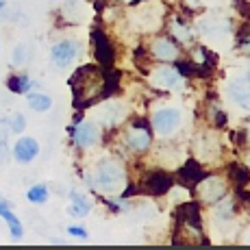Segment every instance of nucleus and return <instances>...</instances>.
Here are the masks:
<instances>
[{
    "label": "nucleus",
    "instance_id": "nucleus-1",
    "mask_svg": "<svg viewBox=\"0 0 250 250\" xmlns=\"http://www.w3.org/2000/svg\"><path fill=\"white\" fill-rule=\"evenodd\" d=\"M72 94L76 107H87L96 98H104V79L96 65H83L72 76Z\"/></svg>",
    "mask_w": 250,
    "mask_h": 250
},
{
    "label": "nucleus",
    "instance_id": "nucleus-2",
    "mask_svg": "<svg viewBox=\"0 0 250 250\" xmlns=\"http://www.w3.org/2000/svg\"><path fill=\"white\" fill-rule=\"evenodd\" d=\"M91 183H94L96 189L104 191V194H115V191H120L124 187V183H126V172H124V167L120 166L118 161L104 159L96 166L94 181Z\"/></svg>",
    "mask_w": 250,
    "mask_h": 250
},
{
    "label": "nucleus",
    "instance_id": "nucleus-3",
    "mask_svg": "<svg viewBox=\"0 0 250 250\" xmlns=\"http://www.w3.org/2000/svg\"><path fill=\"white\" fill-rule=\"evenodd\" d=\"M183 122V113L176 107H161L159 111H155L152 115V131L159 137H170L179 131Z\"/></svg>",
    "mask_w": 250,
    "mask_h": 250
},
{
    "label": "nucleus",
    "instance_id": "nucleus-4",
    "mask_svg": "<svg viewBox=\"0 0 250 250\" xmlns=\"http://www.w3.org/2000/svg\"><path fill=\"white\" fill-rule=\"evenodd\" d=\"M124 144L128 146V150L133 152H146L152 144V133L148 128L146 120H135L133 126L128 128V133L124 135Z\"/></svg>",
    "mask_w": 250,
    "mask_h": 250
},
{
    "label": "nucleus",
    "instance_id": "nucleus-5",
    "mask_svg": "<svg viewBox=\"0 0 250 250\" xmlns=\"http://www.w3.org/2000/svg\"><path fill=\"white\" fill-rule=\"evenodd\" d=\"M76 55H79V42H74V40L55 42L50 48V59L55 63V68H59V70L68 68L72 61L76 59Z\"/></svg>",
    "mask_w": 250,
    "mask_h": 250
},
{
    "label": "nucleus",
    "instance_id": "nucleus-6",
    "mask_svg": "<svg viewBox=\"0 0 250 250\" xmlns=\"http://www.w3.org/2000/svg\"><path fill=\"white\" fill-rule=\"evenodd\" d=\"M70 135H72V142H74L79 148H91L98 144L100 131H98V124L96 122L83 120V122H79L76 126L70 128Z\"/></svg>",
    "mask_w": 250,
    "mask_h": 250
},
{
    "label": "nucleus",
    "instance_id": "nucleus-7",
    "mask_svg": "<svg viewBox=\"0 0 250 250\" xmlns=\"http://www.w3.org/2000/svg\"><path fill=\"white\" fill-rule=\"evenodd\" d=\"M198 196L203 203H218L222 196H227V181L222 176H209L207 174L203 181L198 183Z\"/></svg>",
    "mask_w": 250,
    "mask_h": 250
},
{
    "label": "nucleus",
    "instance_id": "nucleus-8",
    "mask_svg": "<svg viewBox=\"0 0 250 250\" xmlns=\"http://www.w3.org/2000/svg\"><path fill=\"white\" fill-rule=\"evenodd\" d=\"M142 187L152 196H163L174 187V179H172L167 172L163 170H155V172H148L142 181Z\"/></svg>",
    "mask_w": 250,
    "mask_h": 250
},
{
    "label": "nucleus",
    "instance_id": "nucleus-9",
    "mask_svg": "<svg viewBox=\"0 0 250 250\" xmlns=\"http://www.w3.org/2000/svg\"><path fill=\"white\" fill-rule=\"evenodd\" d=\"M91 40H94V52H96V61H98L103 68L111 70L113 68V59H115V50L109 42V37L103 31H94L91 33Z\"/></svg>",
    "mask_w": 250,
    "mask_h": 250
},
{
    "label": "nucleus",
    "instance_id": "nucleus-10",
    "mask_svg": "<svg viewBox=\"0 0 250 250\" xmlns=\"http://www.w3.org/2000/svg\"><path fill=\"white\" fill-rule=\"evenodd\" d=\"M11 155L18 163H31L40 155V142L35 137H20L11 148Z\"/></svg>",
    "mask_w": 250,
    "mask_h": 250
},
{
    "label": "nucleus",
    "instance_id": "nucleus-11",
    "mask_svg": "<svg viewBox=\"0 0 250 250\" xmlns=\"http://www.w3.org/2000/svg\"><path fill=\"white\" fill-rule=\"evenodd\" d=\"M229 98L239 109H250V76H242L229 83Z\"/></svg>",
    "mask_w": 250,
    "mask_h": 250
},
{
    "label": "nucleus",
    "instance_id": "nucleus-12",
    "mask_svg": "<svg viewBox=\"0 0 250 250\" xmlns=\"http://www.w3.org/2000/svg\"><path fill=\"white\" fill-rule=\"evenodd\" d=\"M183 76L179 74V70L176 68H170V65H159V68L152 70L150 74V81L155 87L159 89H174L176 85H179V81Z\"/></svg>",
    "mask_w": 250,
    "mask_h": 250
},
{
    "label": "nucleus",
    "instance_id": "nucleus-13",
    "mask_svg": "<svg viewBox=\"0 0 250 250\" xmlns=\"http://www.w3.org/2000/svg\"><path fill=\"white\" fill-rule=\"evenodd\" d=\"M150 55L157 61H174L179 59V46L172 40H167V37H157L150 44Z\"/></svg>",
    "mask_w": 250,
    "mask_h": 250
},
{
    "label": "nucleus",
    "instance_id": "nucleus-14",
    "mask_svg": "<svg viewBox=\"0 0 250 250\" xmlns=\"http://www.w3.org/2000/svg\"><path fill=\"white\" fill-rule=\"evenodd\" d=\"M198 31L207 37H224L230 31V22L224 18H207L198 24Z\"/></svg>",
    "mask_w": 250,
    "mask_h": 250
},
{
    "label": "nucleus",
    "instance_id": "nucleus-15",
    "mask_svg": "<svg viewBox=\"0 0 250 250\" xmlns=\"http://www.w3.org/2000/svg\"><path fill=\"white\" fill-rule=\"evenodd\" d=\"M0 218H2L4 222H7L9 233H11V237H13V239H22V235H24V227H22L20 220H18V215L13 213L11 209H9L7 200H0Z\"/></svg>",
    "mask_w": 250,
    "mask_h": 250
},
{
    "label": "nucleus",
    "instance_id": "nucleus-16",
    "mask_svg": "<svg viewBox=\"0 0 250 250\" xmlns=\"http://www.w3.org/2000/svg\"><path fill=\"white\" fill-rule=\"evenodd\" d=\"M89 211H91V203L87 200V196H83L81 191H70L68 213L72 218H85Z\"/></svg>",
    "mask_w": 250,
    "mask_h": 250
},
{
    "label": "nucleus",
    "instance_id": "nucleus-17",
    "mask_svg": "<svg viewBox=\"0 0 250 250\" xmlns=\"http://www.w3.org/2000/svg\"><path fill=\"white\" fill-rule=\"evenodd\" d=\"M181 179L185 181V183H191V185H198L200 181L207 176V172L203 170V166H200L198 161H187L185 166L181 167Z\"/></svg>",
    "mask_w": 250,
    "mask_h": 250
},
{
    "label": "nucleus",
    "instance_id": "nucleus-18",
    "mask_svg": "<svg viewBox=\"0 0 250 250\" xmlns=\"http://www.w3.org/2000/svg\"><path fill=\"white\" fill-rule=\"evenodd\" d=\"M26 103H28V107L37 113H46L48 109L52 107V98L48 94H44V91H28Z\"/></svg>",
    "mask_w": 250,
    "mask_h": 250
},
{
    "label": "nucleus",
    "instance_id": "nucleus-19",
    "mask_svg": "<svg viewBox=\"0 0 250 250\" xmlns=\"http://www.w3.org/2000/svg\"><path fill=\"white\" fill-rule=\"evenodd\" d=\"M7 87H9V91H13V94H28L33 87V81H31V76H26V74H11L7 79Z\"/></svg>",
    "mask_w": 250,
    "mask_h": 250
},
{
    "label": "nucleus",
    "instance_id": "nucleus-20",
    "mask_svg": "<svg viewBox=\"0 0 250 250\" xmlns=\"http://www.w3.org/2000/svg\"><path fill=\"white\" fill-rule=\"evenodd\" d=\"M213 211H215V220L218 222H229L233 218V211H235V205H233V198H220L218 203H213Z\"/></svg>",
    "mask_w": 250,
    "mask_h": 250
},
{
    "label": "nucleus",
    "instance_id": "nucleus-21",
    "mask_svg": "<svg viewBox=\"0 0 250 250\" xmlns=\"http://www.w3.org/2000/svg\"><path fill=\"white\" fill-rule=\"evenodd\" d=\"M229 174H230V179H233V183L237 187H244V185L250 183V170L246 166H242V163H230Z\"/></svg>",
    "mask_w": 250,
    "mask_h": 250
},
{
    "label": "nucleus",
    "instance_id": "nucleus-22",
    "mask_svg": "<svg viewBox=\"0 0 250 250\" xmlns=\"http://www.w3.org/2000/svg\"><path fill=\"white\" fill-rule=\"evenodd\" d=\"M26 198H28V203H33V205H44L48 200V187L44 183H37V185H33L31 189L26 191Z\"/></svg>",
    "mask_w": 250,
    "mask_h": 250
},
{
    "label": "nucleus",
    "instance_id": "nucleus-23",
    "mask_svg": "<svg viewBox=\"0 0 250 250\" xmlns=\"http://www.w3.org/2000/svg\"><path fill=\"white\" fill-rule=\"evenodd\" d=\"M26 128V118L22 113H13V118L9 120V131L11 133H22Z\"/></svg>",
    "mask_w": 250,
    "mask_h": 250
},
{
    "label": "nucleus",
    "instance_id": "nucleus-24",
    "mask_svg": "<svg viewBox=\"0 0 250 250\" xmlns=\"http://www.w3.org/2000/svg\"><path fill=\"white\" fill-rule=\"evenodd\" d=\"M26 57H28V48L24 46V44H20L13 50V65H22V63H26Z\"/></svg>",
    "mask_w": 250,
    "mask_h": 250
},
{
    "label": "nucleus",
    "instance_id": "nucleus-25",
    "mask_svg": "<svg viewBox=\"0 0 250 250\" xmlns=\"http://www.w3.org/2000/svg\"><path fill=\"white\" fill-rule=\"evenodd\" d=\"M68 235H72V237H76V239H87V229H83V227H68Z\"/></svg>",
    "mask_w": 250,
    "mask_h": 250
},
{
    "label": "nucleus",
    "instance_id": "nucleus-26",
    "mask_svg": "<svg viewBox=\"0 0 250 250\" xmlns=\"http://www.w3.org/2000/svg\"><path fill=\"white\" fill-rule=\"evenodd\" d=\"M237 196H239V198H244V203H246V205H250V194H246L242 187H237Z\"/></svg>",
    "mask_w": 250,
    "mask_h": 250
},
{
    "label": "nucleus",
    "instance_id": "nucleus-27",
    "mask_svg": "<svg viewBox=\"0 0 250 250\" xmlns=\"http://www.w3.org/2000/svg\"><path fill=\"white\" fill-rule=\"evenodd\" d=\"M4 4H7V0H0V13H2V9H4Z\"/></svg>",
    "mask_w": 250,
    "mask_h": 250
},
{
    "label": "nucleus",
    "instance_id": "nucleus-28",
    "mask_svg": "<svg viewBox=\"0 0 250 250\" xmlns=\"http://www.w3.org/2000/svg\"><path fill=\"white\" fill-rule=\"evenodd\" d=\"M246 135H248V139H250V128H248V131H246Z\"/></svg>",
    "mask_w": 250,
    "mask_h": 250
},
{
    "label": "nucleus",
    "instance_id": "nucleus-29",
    "mask_svg": "<svg viewBox=\"0 0 250 250\" xmlns=\"http://www.w3.org/2000/svg\"><path fill=\"white\" fill-rule=\"evenodd\" d=\"M0 48H2V46H0Z\"/></svg>",
    "mask_w": 250,
    "mask_h": 250
}]
</instances>
